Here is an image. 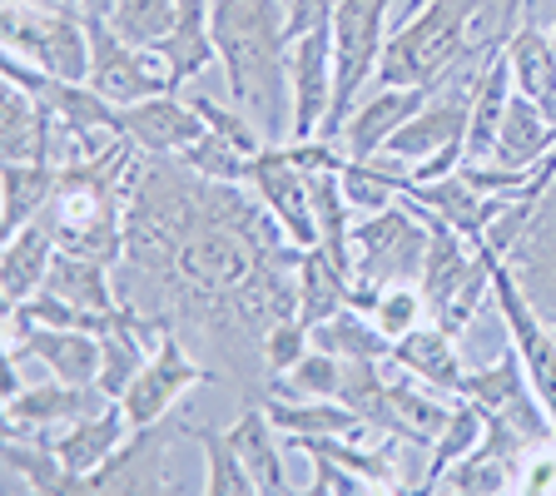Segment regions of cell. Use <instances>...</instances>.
Instances as JSON below:
<instances>
[{
	"instance_id": "1",
	"label": "cell",
	"mask_w": 556,
	"mask_h": 496,
	"mask_svg": "<svg viewBox=\"0 0 556 496\" xmlns=\"http://www.w3.org/2000/svg\"><path fill=\"white\" fill-rule=\"evenodd\" d=\"M214 46L229 75V94L249 110L268 144H283L293 129L289 85V5L283 0H214Z\"/></svg>"
},
{
	"instance_id": "2",
	"label": "cell",
	"mask_w": 556,
	"mask_h": 496,
	"mask_svg": "<svg viewBox=\"0 0 556 496\" xmlns=\"http://www.w3.org/2000/svg\"><path fill=\"white\" fill-rule=\"evenodd\" d=\"M477 15L482 0H428L422 11L407 15V25H397L382 46L378 80L397 85V90H438V85L457 80L463 65H482L492 55V46L507 40V30H497L492 40H477Z\"/></svg>"
},
{
	"instance_id": "3",
	"label": "cell",
	"mask_w": 556,
	"mask_h": 496,
	"mask_svg": "<svg viewBox=\"0 0 556 496\" xmlns=\"http://www.w3.org/2000/svg\"><path fill=\"white\" fill-rule=\"evenodd\" d=\"M388 46V0H338L333 11V110H328L324 139H338L343 119L353 115L363 85L378 80V60Z\"/></svg>"
},
{
	"instance_id": "4",
	"label": "cell",
	"mask_w": 556,
	"mask_h": 496,
	"mask_svg": "<svg viewBox=\"0 0 556 496\" xmlns=\"http://www.w3.org/2000/svg\"><path fill=\"white\" fill-rule=\"evenodd\" d=\"M422 264H428V219L413 199L382 214H363L353 224V278L358 283H378V289L417 283Z\"/></svg>"
},
{
	"instance_id": "5",
	"label": "cell",
	"mask_w": 556,
	"mask_h": 496,
	"mask_svg": "<svg viewBox=\"0 0 556 496\" xmlns=\"http://www.w3.org/2000/svg\"><path fill=\"white\" fill-rule=\"evenodd\" d=\"M0 35L5 50L30 65L50 69L60 80H90V30H85L80 5H60V11H40V5H0Z\"/></svg>"
},
{
	"instance_id": "6",
	"label": "cell",
	"mask_w": 556,
	"mask_h": 496,
	"mask_svg": "<svg viewBox=\"0 0 556 496\" xmlns=\"http://www.w3.org/2000/svg\"><path fill=\"white\" fill-rule=\"evenodd\" d=\"M492 303H497L511 347L521 353L527 382H532V393L542 397L546 417H552V432H556V328L546 323L542 308L527 298V289H521V278L511 264H497V274H492Z\"/></svg>"
},
{
	"instance_id": "7",
	"label": "cell",
	"mask_w": 556,
	"mask_h": 496,
	"mask_svg": "<svg viewBox=\"0 0 556 496\" xmlns=\"http://www.w3.org/2000/svg\"><path fill=\"white\" fill-rule=\"evenodd\" d=\"M85 30H90V80L85 85L100 90L110 104H135L169 90V69L154 50L129 46L125 35L100 15H85Z\"/></svg>"
},
{
	"instance_id": "8",
	"label": "cell",
	"mask_w": 556,
	"mask_h": 496,
	"mask_svg": "<svg viewBox=\"0 0 556 496\" xmlns=\"http://www.w3.org/2000/svg\"><path fill=\"white\" fill-rule=\"evenodd\" d=\"M463 397L482 407L486 417H502V422H511V428L532 442V447H542V442H556L552 417H546L542 397L532 393L527 368H521V353L511 343L502 347L497 363H486V368H467Z\"/></svg>"
},
{
	"instance_id": "9",
	"label": "cell",
	"mask_w": 556,
	"mask_h": 496,
	"mask_svg": "<svg viewBox=\"0 0 556 496\" xmlns=\"http://www.w3.org/2000/svg\"><path fill=\"white\" fill-rule=\"evenodd\" d=\"M249 189L258 204L278 219V229L289 233L299 249H318V219H313V174L289 154V144H264L249 169Z\"/></svg>"
},
{
	"instance_id": "10",
	"label": "cell",
	"mask_w": 556,
	"mask_h": 496,
	"mask_svg": "<svg viewBox=\"0 0 556 496\" xmlns=\"http://www.w3.org/2000/svg\"><path fill=\"white\" fill-rule=\"evenodd\" d=\"M204 382H214V372L199 368L174 333H164V343L150 353L144 372L129 382V393L119 397V407H125L129 428H154V422L169 417V407L179 403V397L194 393V387H204Z\"/></svg>"
},
{
	"instance_id": "11",
	"label": "cell",
	"mask_w": 556,
	"mask_h": 496,
	"mask_svg": "<svg viewBox=\"0 0 556 496\" xmlns=\"http://www.w3.org/2000/svg\"><path fill=\"white\" fill-rule=\"evenodd\" d=\"M11 328V363H40L50 378L100 387V333L85 328H40V323H5Z\"/></svg>"
},
{
	"instance_id": "12",
	"label": "cell",
	"mask_w": 556,
	"mask_h": 496,
	"mask_svg": "<svg viewBox=\"0 0 556 496\" xmlns=\"http://www.w3.org/2000/svg\"><path fill=\"white\" fill-rule=\"evenodd\" d=\"M289 85H293V139H313L333 110V25L303 30L289 46Z\"/></svg>"
},
{
	"instance_id": "13",
	"label": "cell",
	"mask_w": 556,
	"mask_h": 496,
	"mask_svg": "<svg viewBox=\"0 0 556 496\" xmlns=\"http://www.w3.org/2000/svg\"><path fill=\"white\" fill-rule=\"evenodd\" d=\"M110 407L100 387H80V382H25L5 397V428L11 437H46V428H70L80 417H94Z\"/></svg>"
},
{
	"instance_id": "14",
	"label": "cell",
	"mask_w": 556,
	"mask_h": 496,
	"mask_svg": "<svg viewBox=\"0 0 556 496\" xmlns=\"http://www.w3.org/2000/svg\"><path fill=\"white\" fill-rule=\"evenodd\" d=\"M115 129L125 139H135L144 154H179L189 150L199 135H208V125L199 119L194 104H185L174 90L150 94V100H135V104H119L115 110Z\"/></svg>"
},
{
	"instance_id": "15",
	"label": "cell",
	"mask_w": 556,
	"mask_h": 496,
	"mask_svg": "<svg viewBox=\"0 0 556 496\" xmlns=\"http://www.w3.org/2000/svg\"><path fill=\"white\" fill-rule=\"evenodd\" d=\"M432 100V90H397V85H382L372 100L353 104V115L338 129V144H343L348 160H372V154L388 150V139L407 125V119Z\"/></svg>"
},
{
	"instance_id": "16",
	"label": "cell",
	"mask_w": 556,
	"mask_h": 496,
	"mask_svg": "<svg viewBox=\"0 0 556 496\" xmlns=\"http://www.w3.org/2000/svg\"><path fill=\"white\" fill-rule=\"evenodd\" d=\"M55 254H60V239H55L50 208L40 214V219L25 224L21 233L5 239V254H0V298H5V308H21L30 293L46 289Z\"/></svg>"
},
{
	"instance_id": "17",
	"label": "cell",
	"mask_w": 556,
	"mask_h": 496,
	"mask_svg": "<svg viewBox=\"0 0 556 496\" xmlns=\"http://www.w3.org/2000/svg\"><path fill=\"white\" fill-rule=\"evenodd\" d=\"M169 442L174 437H164L160 422L154 428H135L125 447L90 476V492H174L169 467H164Z\"/></svg>"
},
{
	"instance_id": "18",
	"label": "cell",
	"mask_w": 556,
	"mask_h": 496,
	"mask_svg": "<svg viewBox=\"0 0 556 496\" xmlns=\"http://www.w3.org/2000/svg\"><path fill=\"white\" fill-rule=\"evenodd\" d=\"M0 154L5 160H46V164L60 160V119L11 80L0 90Z\"/></svg>"
},
{
	"instance_id": "19",
	"label": "cell",
	"mask_w": 556,
	"mask_h": 496,
	"mask_svg": "<svg viewBox=\"0 0 556 496\" xmlns=\"http://www.w3.org/2000/svg\"><path fill=\"white\" fill-rule=\"evenodd\" d=\"M154 55L169 69V90L199 80V75L219 60V46H214V0H179L174 30L154 46Z\"/></svg>"
},
{
	"instance_id": "20",
	"label": "cell",
	"mask_w": 556,
	"mask_h": 496,
	"mask_svg": "<svg viewBox=\"0 0 556 496\" xmlns=\"http://www.w3.org/2000/svg\"><path fill=\"white\" fill-rule=\"evenodd\" d=\"M393 368L413 372L417 382H428L442 397H463V358H457V338L438 323H417L413 333L393 338Z\"/></svg>"
},
{
	"instance_id": "21",
	"label": "cell",
	"mask_w": 556,
	"mask_h": 496,
	"mask_svg": "<svg viewBox=\"0 0 556 496\" xmlns=\"http://www.w3.org/2000/svg\"><path fill=\"white\" fill-rule=\"evenodd\" d=\"M507 264L517 268L527 298H532L546 323L556 328V185H552V194L542 199L532 229L521 233V243L511 249Z\"/></svg>"
},
{
	"instance_id": "22",
	"label": "cell",
	"mask_w": 556,
	"mask_h": 496,
	"mask_svg": "<svg viewBox=\"0 0 556 496\" xmlns=\"http://www.w3.org/2000/svg\"><path fill=\"white\" fill-rule=\"evenodd\" d=\"M129 417H125V407L119 403H110L104 412H94V417H80V422H70L60 437H50V447L60 452V462L70 467L75 476H85L90 482L94 472H100L110 457H115L119 447L129 442Z\"/></svg>"
},
{
	"instance_id": "23",
	"label": "cell",
	"mask_w": 556,
	"mask_h": 496,
	"mask_svg": "<svg viewBox=\"0 0 556 496\" xmlns=\"http://www.w3.org/2000/svg\"><path fill=\"white\" fill-rule=\"evenodd\" d=\"M552 150H556V125H552V115H546L536 100H527V94L517 90V94L507 100V115H502L492 164L532 174Z\"/></svg>"
},
{
	"instance_id": "24",
	"label": "cell",
	"mask_w": 556,
	"mask_h": 496,
	"mask_svg": "<svg viewBox=\"0 0 556 496\" xmlns=\"http://www.w3.org/2000/svg\"><path fill=\"white\" fill-rule=\"evenodd\" d=\"M60 194V169L46 160H5L0 169V229L5 239L21 233L30 219H40Z\"/></svg>"
},
{
	"instance_id": "25",
	"label": "cell",
	"mask_w": 556,
	"mask_h": 496,
	"mask_svg": "<svg viewBox=\"0 0 556 496\" xmlns=\"http://www.w3.org/2000/svg\"><path fill=\"white\" fill-rule=\"evenodd\" d=\"M233 447H239L243 467H249V476H254V486L264 496H283L293 492L289 486V467H283V452H278V428H274V417H268V407H243L239 417H233V428H229Z\"/></svg>"
},
{
	"instance_id": "26",
	"label": "cell",
	"mask_w": 556,
	"mask_h": 496,
	"mask_svg": "<svg viewBox=\"0 0 556 496\" xmlns=\"http://www.w3.org/2000/svg\"><path fill=\"white\" fill-rule=\"evenodd\" d=\"M507 60L517 90L542 104L556 125V40L546 30H536L532 21H521L507 30Z\"/></svg>"
},
{
	"instance_id": "27",
	"label": "cell",
	"mask_w": 556,
	"mask_h": 496,
	"mask_svg": "<svg viewBox=\"0 0 556 496\" xmlns=\"http://www.w3.org/2000/svg\"><path fill=\"white\" fill-rule=\"evenodd\" d=\"M268 417L283 437H363V422L343 397H268Z\"/></svg>"
},
{
	"instance_id": "28",
	"label": "cell",
	"mask_w": 556,
	"mask_h": 496,
	"mask_svg": "<svg viewBox=\"0 0 556 496\" xmlns=\"http://www.w3.org/2000/svg\"><path fill=\"white\" fill-rule=\"evenodd\" d=\"M293 278H299V318L308 328L338 318L343 308H353V278L324 254V249H303L299 264H293Z\"/></svg>"
},
{
	"instance_id": "29",
	"label": "cell",
	"mask_w": 556,
	"mask_h": 496,
	"mask_svg": "<svg viewBox=\"0 0 556 496\" xmlns=\"http://www.w3.org/2000/svg\"><path fill=\"white\" fill-rule=\"evenodd\" d=\"M5 472L21 476V486L35 496H85L90 492L85 476H75L60 462V452L50 447V437H11L5 442Z\"/></svg>"
},
{
	"instance_id": "30",
	"label": "cell",
	"mask_w": 556,
	"mask_h": 496,
	"mask_svg": "<svg viewBox=\"0 0 556 496\" xmlns=\"http://www.w3.org/2000/svg\"><path fill=\"white\" fill-rule=\"evenodd\" d=\"M179 432L204 452V492L208 496H249V492H258L254 476H249V467H243V457H239V447H233V437L224 428H214L208 417L204 422L189 417Z\"/></svg>"
},
{
	"instance_id": "31",
	"label": "cell",
	"mask_w": 556,
	"mask_h": 496,
	"mask_svg": "<svg viewBox=\"0 0 556 496\" xmlns=\"http://www.w3.org/2000/svg\"><path fill=\"white\" fill-rule=\"evenodd\" d=\"M486 437V412L477 403H467V397H457L452 403V417H447V428L432 437L428 447V472H422V482H417V492H438L442 476L452 472V467L463 462L467 452L477 447V442Z\"/></svg>"
},
{
	"instance_id": "32",
	"label": "cell",
	"mask_w": 556,
	"mask_h": 496,
	"mask_svg": "<svg viewBox=\"0 0 556 496\" xmlns=\"http://www.w3.org/2000/svg\"><path fill=\"white\" fill-rule=\"evenodd\" d=\"M313 347H324L343 363H393V338L378 323H363L358 308H343L338 318L313 328Z\"/></svg>"
},
{
	"instance_id": "33",
	"label": "cell",
	"mask_w": 556,
	"mask_h": 496,
	"mask_svg": "<svg viewBox=\"0 0 556 496\" xmlns=\"http://www.w3.org/2000/svg\"><path fill=\"white\" fill-rule=\"evenodd\" d=\"M46 289L60 293V298H70L75 308H90V313H115L119 308L115 289H110V264H100V258L55 254Z\"/></svg>"
},
{
	"instance_id": "34",
	"label": "cell",
	"mask_w": 556,
	"mask_h": 496,
	"mask_svg": "<svg viewBox=\"0 0 556 496\" xmlns=\"http://www.w3.org/2000/svg\"><path fill=\"white\" fill-rule=\"evenodd\" d=\"M517 482H521V467H517V462H507V457H497L492 447H482V442H477V447L467 452L463 462H457L447 476H442L438 492L502 496V492H517Z\"/></svg>"
},
{
	"instance_id": "35",
	"label": "cell",
	"mask_w": 556,
	"mask_h": 496,
	"mask_svg": "<svg viewBox=\"0 0 556 496\" xmlns=\"http://www.w3.org/2000/svg\"><path fill=\"white\" fill-rule=\"evenodd\" d=\"M179 164H189V169L199 174V179H208V185H249V169H254V154H243L239 144H229L224 135H199L189 150L174 154Z\"/></svg>"
},
{
	"instance_id": "36",
	"label": "cell",
	"mask_w": 556,
	"mask_h": 496,
	"mask_svg": "<svg viewBox=\"0 0 556 496\" xmlns=\"http://www.w3.org/2000/svg\"><path fill=\"white\" fill-rule=\"evenodd\" d=\"M338 387H343V358L308 347V358L299 368L268 382V397H338Z\"/></svg>"
},
{
	"instance_id": "37",
	"label": "cell",
	"mask_w": 556,
	"mask_h": 496,
	"mask_svg": "<svg viewBox=\"0 0 556 496\" xmlns=\"http://www.w3.org/2000/svg\"><path fill=\"white\" fill-rule=\"evenodd\" d=\"M174 15H179V0H115L110 25L125 35L129 46L154 50L174 30Z\"/></svg>"
},
{
	"instance_id": "38",
	"label": "cell",
	"mask_w": 556,
	"mask_h": 496,
	"mask_svg": "<svg viewBox=\"0 0 556 496\" xmlns=\"http://www.w3.org/2000/svg\"><path fill=\"white\" fill-rule=\"evenodd\" d=\"M308 347H313V328L303 323L299 313H289V318H278V323L258 338V358H264L268 378H283L289 368H299V363L308 358Z\"/></svg>"
},
{
	"instance_id": "39",
	"label": "cell",
	"mask_w": 556,
	"mask_h": 496,
	"mask_svg": "<svg viewBox=\"0 0 556 496\" xmlns=\"http://www.w3.org/2000/svg\"><path fill=\"white\" fill-rule=\"evenodd\" d=\"M199 110V119H204L208 129H214V135H224L229 139V144H239L243 154H258L268 144L264 139V129L254 125V119L243 115V110H229V104H219V100H208V94H194V100H189Z\"/></svg>"
},
{
	"instance_id": "40",
	"label": "cell",
	"mask_w": 556,
	"mask_h": 496,
	"mask_svg": "<svg viewBox=\"0 0 556 496\" xmlns=\"http://www.w3.org/2000/svg\"><path fill=\"white\" fill-rule=\"evenodd\" d=\"M422 318H428V298H422V289H413V283H393V289H382L378 308H372V323H378L388 338L413 333Z\"/></svg>"
},
{
	"instance_id": "41",
	"label": "cell",
	"mask_w": 556,
	"mask_h": 496,
	"mask_svg": "<svg viewBox=\"0 0 556 496\" xmlns=\"http://www.w3.org/2000/svg\"><path fill=\"white\" fill-rule=\"evenodd\" d=\"M308 462H313L308 496H358V492H372V482H363L358 472H348V467L333 462V457H308Z\"/></svg>"
},
{
	"instance_id": "42",
	"label": "cell",
	"mask_w": 556,
	"mask_h": 496,
	"mask_svg": "<svg viewBox=\"0 0 556 496\" xmlns=\"http://www.w3.org/2000/svg\"><path fill=\"white\" fill-rule=\"evenodd\" d=\"M517 492H527V496L556 492V457H536V462H521V482H517Z\"/></svg>"
},
{
	"instance_id": "43",
	"label": "cell",
	"mask_w": 556,
	"mask_h": 496,
	"mask_svg": "<svg viewBox=\"0 0 556 496\" xmlns=\"http://www.w3.org/2000/svg\"><path fill=\"white\" fill-rule=\"evenodd\" d=\"M85 15H100V21H110V11H115V0H80Z\"/></svg>"
},
{
	"instance_id": "44",
	"label": "cell",
	"mask_w": 556,
	"mask_h": 496,
	"mask_svg": "<svg viewBox=\"0 0 556 496\" xmlns=\"http://www.w3.org/2000/svg\"><path fill=\"white\" fill-rule=\"evenodd\" d=\"M11 5H40V11H60V5H80V0H11Z\"/></svg>"
},
{
	"instance_id": "45",
	"label": "cell",
	"mask_w": 556,
	"mask_h": 496,
	"mask_svg": "<svg viewBox=\"0 0 556 496\" xmlns=\"http://www.w3.org/2000/svg\"><path fill=\"white\" fill-rule=\"evenodd\" d=\"M422 5H428V0H413V11H422Z\"/></svg>"
},
{
	"instance_id": "46",
	"label": "cell",
	"mask_w": 556,
	"mask_h": 496,
	"mask_svg": "<svg viewBox=\"0 0 556 496\" xmlns=\"http://www.w3.org/2000/svg\"><path fill=\"white\" fill-rule=\"evenodd\" d=\"M552 40H556V30H552Z\"/></svg>"
},
{
	"instance_id": "47",
	"label": "cell",
	"mask_w": 556,
	"mask_h": 496,
	"mask_svg": "<svg viewBox=\"0 0 556 496\" xmlns=\"http://www.w3.org/2000/svg\"><path fill=\"white\" fill-rule=\"evenodd\" d=\"M283 5H289V0H283Z\"/></svg>"
}]
</instances>
